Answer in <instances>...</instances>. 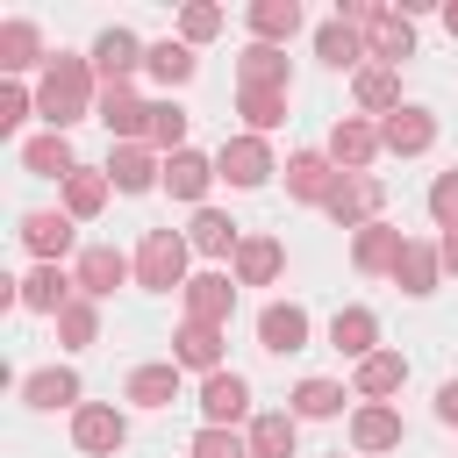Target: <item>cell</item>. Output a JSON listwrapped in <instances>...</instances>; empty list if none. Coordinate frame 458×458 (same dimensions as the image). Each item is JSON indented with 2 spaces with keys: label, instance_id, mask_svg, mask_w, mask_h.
<instances>
[{
  "label": "cell",
  "instance_id": "6da1fadb",
  "mask_svg": "<svg viewBox=\"0 0 458 458\" xmlns=\"http://www.w3.org/2000/svg\"><path fill=\"white\" fill-rule=\"evenodd\" d=\"M93 57H50V72H43V86H36V114H43V129H72V122H86L93 107H100V93H93Z\"/></svg>",
  "mask_w": 458,
  "mask_h": 458
},
{
  "label": "cell",
  "instance_id": "7a4b0ae2",
  "mask_svg": "<svg viewBox=\"0 0 458 458\" xmlns=\"http://www.w3.org/2000/svg\"><path fill=\"white\" fill-rule=\"evenodd\" d=\"M186 258H193L186 229H150V236L136 243V286H143V293H172V286H186Z\"/></svg>",
  "mask_w": 458,
  "mask_h": 458
},
{
  "label": "cell",
  "instance_id": "3957f363",
  "mask_svg": "<svg viewBox=\"0 0 458 458\" xmlns=\"http://www.w3.org/2000/svg\"><path fill=\"white\" fill-rule=\"evenodd\" d=\"M344 21L365 36V57H379V64H401L415 50V21L401 7H344Z\"/></svg>",
  "mask_w": 458,
  "mask_h": 458
},
{
  "label": "cell",
  "instance_id": "277c9868",
  "mask_svg": "<svg viewBox=\"0 0 458 458\" xmlns=\"http://www.w3.org/2000/svg\"><path fill=\"white\" fill-rule=\"evenodd\" d=\"M215 172H222L229 186H265V179H272L279 165H272V143L243 129V136H229V143L215 150Z\"/></svg>",
  "mask_w": 458,
  "mask_h": 458
},
{
  "label": "cell",
  "instance_id": "5b68a950",
  "mask_svg": "<svg viewBox=\"0 0 458 458\" xmlns=\"http://www.w3.org/2000/svg\"><path fill=\"white\" fill-rule=\"evenodd\" d=\"M379 200H386V186H379L372 172H344V179H336V193H329L322 208H329V222L365 229V222H379Z\"/></svg>",
  "mask_w": 458,
  "mask_h": 458
},
{
  "label": "cell",
  "instance_id": "8992f818",
  "mask_svg": "<svg viewBox=\"0 0 458 458\" xmlns=\"http://www.w3.org/2000/svg\"><path fill=\"white\" fill-rule=\"evenodd\" d=\"M143 57H150V43H136V29H100L93 36V72L107 86H129L143 72Z\"/></svg>",
  "mask_w": 458,
  "mask_h": 458
},
{
  "label": "cell",
  "instance_id": "52a82bcc",
  "mask_svg": "<svg viewBox=\"0 0 458 458\" xmlns=\"http://www.w3.org/2000/svg\"><path fill=\"white\" fill-rule=\"evenodd\" d=\"M200 415H208V429H236L250 415V379L243 372H208L200 379Z\"/></svg>",
  "mask_w": 458,
  "mask_h": 458
},
{
  "label": "cell",
  "instance_id": "ba28073f",
  "mask_svg": "<svg viewBox=\"0 0 458 458\" xmlns=\"http://www.w3.org/2000/svg\"><path fill=\"white\" fill-rule=\"evenodd\" d=\"M72 444H79V451H93V458H114V451L129 444V422H122V408H107V401H86V408L72 415Z\"/></svg>",
  "mask_w": 458,
  "mask_h": 458
},
{
  "label": "cell",
  "instance_id": "9c48e42d",
  "mask_svg": "<svg viewBox=\"0 0 458 458\" xmlns=\"http://www.w3.org/2000/svg\"><path fill=\"white\" fill-rule=\"evenodd\" d=\"M107 179H114V193H150V186H165V157L150 143H114L107 150Z\"/></svg>",
  "mask_w": 458,
  "mask_h": 458
},
{
  "label": "cell",
  "instance_id": "30bf717a",
  "mask_svg": "<svg viewBox=\"0 0 458 458\" xmlns=\"http://www.w3.org/2000/svg\"><path fill=\"white\" fill-rule=\"evenodd\" d=\"M14 293H21V308H29V315H64V308L79 301V272H64V265H36Z\"/></svg>",
  "mask_w": 458,
  "mask_h": 458
},
{
  "label": "cell",
  "instance_id": "8fae6325",
  "mask_svg": "<svg viewBox=\"0 0 458 458\" xmlns=\"http://www.w3.org/2000/svg\"><path fill=\"white\" fill-rule=\"evenodd\" d=\"M179 293H186V322L229 329V308H236V279H229V272H200V279H186Z\"/></svg>",
  "mask_w": 458,
  "mask_h": 458
},
{
  "label": "cell",
  "instance_id": "7c38bea8",
  "mask_svg": "<svg viewBox=\"0 0 458 458\" xmlns=\"http://www.w3.org/2000/svg\"><path fill=\"white\" fill-rule=\"evenodd\" d=\"M129 272H136V258H122L114 243H86V250H79V293H86V301H107Z\"/></svg>",
  "mask_w": 458,
  "mask_h": 458
},
{
  "label": "cell",
  "instance_id": "4fadbf2b",
  "mask_svg": "<svg viewBox=\"0 0 458 458\" xmlns=\"http://www.w3.org/2000/svg\"><path fill=\"white\" fill-rule=\"evenodd\" d=\"M258 344H265L272 358L308 351V308H301V301H272V308H258Z\"/></svg>",
  "mask_w": 458,
  "mask_h": 458
},
{
  "label": "cell",
  "instance_id": "5bb4252c",
  "mask_svg": "<svg viewBox=\"0 0 458 458\" xmlns=\"http://www.w3.org/2000/svg\"><path fill=\"white\" fill-rule=\"evenodd\" d=\"M379 143H386L394 157H422V150L437 143V114H429V107H394V114L379 122Z\"/></svg>",
  "mask_w": 458,
  "mask_h": 458
},
{
  "label": "cell",
  "instance_id": "9a60e30c",
  "mask_svg": "<svg viewBox=\"0 0 458 458\" xmlns=\"http://www.w3.org/2000/svg\"><path fill=\"white\" fill-rule=\"evenodd\" d=\"M379 150H386V143H379V129H372L365 114H344V122L329 129V165H344V172H365Z\"/></svg>",
  "mask_w": 458,
  "mask_h": 458
},
{
  "label": "cell",
  "instance_id": "2e32d148",
  "mask_svg": "<svg viewBox=\"0 0 458 458\" xmlns=\"http://www.w3.org/2000/svg\"><path fill=\"white\" fill-rule=\"evenodd\" d=\"M329 351L365 365V358L379 351V315H372V308H336V322H329Z\"/></svg>",
  "mask_w": 458,
  "mask_h": 458
},
{
  "label": "cell",
  "instance_id": "e0dca14e",
  "mask_svg": "<svg viewBox=\"0 0 458 458\" xmlns=\"http://www.w3.org/2000/svg\"><path fill=\"white\" fill-rule=\"evenodd\" d=\"M100 122H107V136H122V143H143V136H150V107H143L129 86H100Z\"/></svg>",
  "mask_w": 458,
  "mask_h": 458
},
{
  "label": "cell",
  "instance_id": "ac0fdd59",
  "mask_svg": "<svg viewBox=\"0 0 458 458\" xmlns=\"http://www.w3.org/2000/svg\"><path fill=\"white\" fill-rule=\"evenodd\" d=\"M401 250H408V236H401L394 222H365L358 243H351V265H358V272H394Z\"/></svg>",
  "mask_w": 458,
  "mask_h": 458
},
{
  "label": "cell",
  "instance_id": "d6986e66",
  "mask_svg": "<svg viewBox=\"0 0 458 458\" xmlns=\"http://www.w3.org/2000/svg\"><path fill=\"white\" fill-rule=\"evenodd\" d=\"M21 401H29V408H72V415L86 408L72 365H43V372H29V379H21Z\"/></svg>",
  "mask_w": 458,
  "mask_h": 458
},
{
  "label": "cell",
  "instance_id": "ffe728a7",
  "mask_svg": "<svg viewBox=\"0 0 458 458\" xmlns=\"http://www.w3.org/2000/svg\"><path fill=\"white\" fill-rule=\"evenodd\" d=\"M208 179H222L215 172V157H200V150H179V157H165V193L172 200H208Z\"/></svg>",
  "mask_w": 458,
  "mask_h": 458
},
{
  "label": "cell",
  "instance_id": "44dd1931",
  "mask_svg": "<svg viewBox=\"0 0 458 458\" xmlns=\"http://www.w3.org/2000/svg\"><path fill=\"white\" fill-rule=\"evenodd\" d=\"M336 179L344 172H329V150H301V157H286V186H293V200H329L336 193Z\"/></svg>",
  "mask_w": 458,
  "mask_h": 458
},
{
  "label": "cell",
  "instance_id": "7402d4cb",
  "mask_svg": "<svg viewBox=\"0 0 458 458\" xmlns=\"http://www.w3.org/2000/svg\"><path fill=\"white\" fill-rule=\"evenodd\" d=\"M21 243H29V250H36L43 265H57V258L72 250V215H64V208H57V215H50V208L21 215Z\"/></svg>",
  "mask_w": 458,
  "mask_h": 458
},
{
  "label": "cell",
  "instance_id": "603a6c76",
  "mask_svg": "<svg viewBox=\"0 0 458 458\" xmlns=\"http://www.w3.org/2000/svg\"><path fill=\"white\" fill-rule=\"evenodd\" d=\"M172 365H179V372H222V329L186 322V329L172 336Z\"/></svg>",
  "mask_w": 458,
  "mask_h": 458
},
{
  "label": "cell",
  "instance_id": "cb8c5ba5",
  "mask_svg": "<svg viewBox=\"0 0 458 458\" xmlns=\"http://www.w3.org/2000/svg\"><path fill=\"white\" fill-rule=\"evenodd\" d=\"M122 401H136V408H172L179 401V365L165 358V365H136L129 379H122Z\"/></svg>",
  "mask_w": 458,
  "mask_h": 458
},
{
  "label": "cell",
  "instance_id": "d4e9b609",
  "mask_svg": "<svg viewBox=\"0 0 458 458\" xmlns=\"http://www.w3.org/2000/svg\"><path fill=\"white\" fill-rule=\"evenodd\" d=\"M279 265H286V243H279V236H243V250H236V286H272Z\"/></svg>",
  "mask_w": 458,
  "mask_h": 458
},
{
  "label": "cell",
  "instance_id": "484cf974",
  "mask_svg": "<svg viewBox=\"0 0 458 458\" xmlns=\"http://www.w3.org/2000/svg\"><path fill=\"white\" fill-rule=\"evenodd\" d=\"M401 379H408V358H401V351H372V358L358 365L351 394H358V401H386V394H401Z\"/></svg>",
  "mask_w": 458,
  "mask_h": 458
},
{
  "label": "cell",
  "instance_id": "4316f807",
  "mask_svg": "<svg viewBox=\"0 0 458 458\" xmlns=\"http://www.w3.org/2000/svg\"><path fill=\"white\" fill-rule=\"evenodd\" d=\"M394 444H401V415L386 401H365L351 415V451H394Z\"/></svg>",
  "mask_w": 458,
  "mask_h": 458
},
{
  "label": "cell",
  "instance_id": "83f0119b",
  "mask_svg": "<svg viewBox=\"0 0 458 458\" xmlns=\"http://www.w3.org/2000/svg\"><path fill=\"white\" fill-rule=\"evenodd\" d=\"M186 243H193L200 258H229V250H243V236H236V222H229L222 208H193V229H186Z\"/></svg>",
  "mask_w": 458,
  "mask_h": 458
},
{
  "label": "cell",
  "instance_id": "f1b7e54d",
  "mask_svg": "<svg viewBox=\"0 0 458 458\" xmlns=\"http://www.w3.org/2000/svg\"><path fill=\"white\" fill-rule=\"evenodd\" d=\"M301 444V415H250V458H293Z\"/></svg>",
  "mask_w": 458,
  "mask_h": 458
},
{
  "label": "cell",
  "instance_id": "f546056e",
  "mask_svg": "<svg viewBox=\"0 0 458 458\" xmlns=\"http://www.w3.org/2000/svg\"><path fill=\"white\" fill-rule=\"evenodd\" d=\"M143 72H150L157 86H186V79L200 72V57H193V43H179V36H165V43H150V57H143Z\"/></svg>",
  "mask_w": 458,
  "mask_h": 458
},
{
  "label": "cell",
  "instance_id": "4dcf8cb0",
  "mask_svg": "<svg viewBox=\"0 0 458 458\" xmlns=\"http://www.w3.org/2000/svg\"><path fill=\"white\" fill-rule=\"evenodd\" d=\"M21 172H36V179H72L79 165H72V143H64L57 129H43L36 143H21Z\"/></svg>",
  "mask_w": 458,
  "mask_h": 458
},
{
  "label": "cell",
  "instance_id": "1f68e13d",
  "mask_svg": "<svg viewBox=\"0 0 458 458\" xmlns=\"http://www.w3.org/2000/svg\"><path fill=\"white\" fill-rule=\"evenodd\" d=\"M43 64V29L36 21H0V72H29Z\"/></svg>",
  "mask_w": 458,
  "mask_h": 458
},
{
  "label": "cell",
  "instance_id": "d6a6232c",
  "mask_svg": "<svg viewBox=\"0 0 458 458\" xmlns=\"http://www.w3.org/2000/svg\"><path fill=\"white\" fill-rule=\"evenodd\" d=\"M315 57H322V64H336V72H351V64L365 57V36L336 14V21H322V29H315Z\"/></svg>",
  "mask_w": 458,
  "mask_h": 458
},
{
  "label": "cell",
  "instance_id": "836d02e7",
  "mask_svg": "<svg viewBox=\"0 0 458 458\" xmlns=\"http://www.w3.org/2000/svg\"><path fill=\"white\" fill-rule=\"evenodd\" d=\"M236 79H243V86H286V93H293L286 50H272V43H250V50L236 57Z\"/></svg>",
  "mask_w": 458,
  "mask_h": 458
},
{
  "label": "cell",
  "instance_id": "e575fe53",
  "mask_svg": "<svg viewBox=\"0 0 458 458\" xmlns=\"http://www.w3.org/2000/svg\"><path fill=\"white\" fill-rule=\"evenodd\" d=\"M437 272H444V250H437V243H415V236H408V250H401L394 279H401L408 293H437Z\"/></svg>",
  "mask_w": 458,
  "mask_h": 458
},
{
  "label": "cell",
  "instance_id": "d590c367",
  "mask_svg": "<svg viewBox=\"0 0 458 458\" xmlns=\"http://www.w3.org/2000/svg\"><path fill=\"white\" fill-rule=\"evenodd\" d=\"M236 107H243L250 136H265V129H279V122H286V86H243V93H236Z\"/></svg>",
  "mask_w": 458,
  "mask_h": 458
},
{
  "label": "cell",
  "instance_id": "8d00e7d4",
  "mask_svg": "<svg viewBox=\"0 0 458 458\" xmlns=\"http://www.w3.org/2000/svg\"><path fill=\"white\" fill-rule=\"evenodd\" d=\"M107 186H114L107 172H86V165H79V172L64 179V215H72V222H86V215H100V208H107Z\"/></svg>",
  "mask_w": 458,
  "mask_h": 458
},
{
  "label": "cell",
  "instance_id": "74e56055",
  "mask_svg": "<svg viewBox=\"0 0 458 458\" xmlns=\"http://www.w3.org/2000/svg\"><path fill=\"white\" fill-rule=\"evenodd\" d=\"M344 401H351V394H344L336 379H301V386H293V415H301V422H329V415H344Z\"/></svg>",
  "mask_w": 458,
  "mask_h": 458
},
{
  "label": "cell",
  "instance_id": "f35d334b",
  "mask_svg": "<svg viewBox=\"0 0 458 458\" xmlns=\"http://www.w3.org/2000/svg\"><path fill=\"white\" fill-rule=\"evenodd\" d=\"M358 107H372V114H394V107H401L394 64H365V72H358Z\"/></svg>",
  "mask_w": 458,
  "mask_h": 458
},
{
  "label": "cell",
  "instance_id": "ab89813d",
  "mask_svg": "<svg viewBox=\"0 0 458 458\" xmlns=\"http://www.w3.org/2000/svg\"><path fill=\"white\" fill-rule=\"evenodd\" d=\"M143 143H150V150H165V157H179V150H186V107H179V100H157V107H150V136H143Z\"/></svg>",
  "mask_w": 458,
  "mask_h": 458
},
{
  "label": "cell",
  "instance_id": "60d3db41",
  "mask_svg": "<svg viewBox=\"0 0 458 458\" xmlns=\"http://www.w3.org/2000/svg\"><path fill=\"white\" fill-rule=\"evenodd\" d=\"M93 336H100V301H86V293H79V301L57 315V344H64V351H86Z\"/></svg>",
  "mask_w": 458,
  "mask_h": 458
},
{
  "label": "cell",
  "instance_id": "b9f144b4",
  "mask_svg": "<svg viewBox=\"0 0 458 458\" xmlns=\"http://www.w3.org/2000/svg\"><path fill=\"white\" fill-rule=\"evenodd\" d=\"M250 29H258L265 43H279V36L301 29V7H293V0H258V7H250Z\"/></svg>",
  "mask_w": 458,
  "mask_h": 458
},
{
  "label": "cell",
  "instance_id": "7bdbcfd3",
  "mask_svg": "<svg viewBox=\"0 0 458 458\" xmlns=\"http://www.w3.org/2000/svg\"><path fill=\"white\" fill-rule=\"evenodd\" d=\"M193 458H250V437H236V429H208V422H200Z\"/></svg>",
  "mask_w": 458,
  "mask_h": 458
},
{
  "label": "cell",
  "instance_id": "ee69618b",
  "mask_svg": "<svg viewBox=\"0 0 458 458\" xmlns=\"http://www.w3.org/2000/svg\"><path fill=\"white\" fill-rule=\"evenodd\" d=\"M208 36H222V7H186L179 14V43H208Z\"/></svg>",
  "mask_w": 458,
  "mask_h": 458
},
{
  "label": "cell",
  "instance_id": "f6af8a7d",
  "mask_svg": "<svg viewBox=\"0 0 458 458\" xmlns=\"http://www.w3.org/2000/svg\"><path fill=\"white\" fill-rule=\"evenodd\" d=\"M429 215H437V229H458V172H444L429 186Z\"/></svg>",
  "mask_w": 458,
  "mask_h": 458
},
{
  "label": "cell",
  "instance_id": "bcb514c9",
  "mask_svg": "<svg viewBox=\"0 0 458 458\" xmlns=\"http://www.w3.org/2000/svg\"><path fill=\"white\" fill-rule=\"evenodd\" d=\"M29 107H36V100H29L21 86H0V136H14V129L29 122Z\"/></svg>",
  "mask_w": 458,
  "mask_h": 458
},
{
  "label": "cell",
  "instance_id": "7dc6e473",
  "mask_svg": "<svg viewBox=\"0 0 458 458\" xmlns=\"http://www.w3.org/2000/svg\"><path fill=\"white\" fill-rule=\"evenodd\" d=\"M437 422H451V429H458V379H444V386H437Z\"/></svg>",
  "mask_w": 458,
  "mask_h": 458
},
{
  "label": "cell",
  "instance_id": "c3c4849f",
  "mask_svg": "<svg viewBox=\"0 0 458 458\" xmlns=\"http://www.w3.org/2000/svg\"><path fill=\"white\" fill-rule=\"evenodd\" d=\"M437 250H444V265L458 272V229H444V243H437Z\"/></svg>",
  "mask_w": 458,
  "mask_h": 458
},
{
  "label": "cell",
  "instance_id": "681fc988",
  "mask_svg": "<svg viewBox=\"0 0 458 458\" xmlns=\"http://www.w3.org/2000/svg\"><path fill=\"white\" fill-rule=\"evenodd\" d=\"M444 29H451V36H458V0H451V7H444Z\"/></svg>",
  "mask_w": 458,
  "mask_h": 458
},
{
  "label": "cell",
  "instance_id": "f907efd6",
  "mask_svg": "<svg viewBox=\"0 0 458 458\" xmlns=\"http://www.w3.org/2000/svg\"><path fill=\"white\" fill-rule=\"evenodd\" d=\"M336 458H344V451H336Z\"/></svg>",
  "mask_w": 458,
  "mask_h": 458
}]
</instances>
